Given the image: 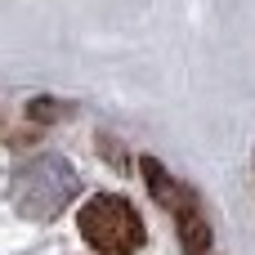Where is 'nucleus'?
I'll return each mask as SVG.
<instances>
[{"instance_id": "nucleus-1", "label": "nucleus", "mask_w": 255, "mask_h": 255, "mask_svg": "<svg viewBox=\"0 0 255 255\" xmlns=\"http://www.w3.org/2000/svg\"><path fill=\"white\" fill-rule=\"evenodd\" d=\"M139 170H143V184H148L152 202L170 215V224H175V233H179V247L188 255H206L211 242H215V233H211V220H206V211H202V197H197L184 179H175L157 157H139Z\"/></svg>"}, {"instance_id": "nucleus-2", "label": "nucleus", "mask_w": 255, "mask_h": 255, "mask_svg": "<svg viewBox=\"0 0 255 255\" xmlns=\"http://www.w3.org/2000/svg\"><path fill=\"white\" fill-rule=\"evenodd\" d=\"M81 238L99 255H134L148 242V229L121 193H94L81 206Z\"/></svg>"}, {"instance_id": "nucleus-3", "label": "nucleus", "mask_w": 255, "mask_h": 255, "mask_svg": "<svg viewBox=\"0 0 255 255\" xmlns=\"http://www.w3.org/2000/svg\"><path fill=\"white\" fill-rule=\"evenodd\" d=\"M63 112H67V108H58V99H31V103H27V117H31V121H58Z\"/></svg>"}]
</instances>
